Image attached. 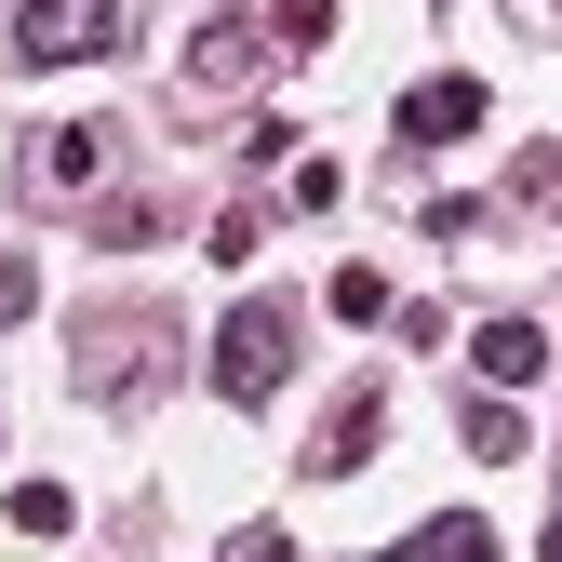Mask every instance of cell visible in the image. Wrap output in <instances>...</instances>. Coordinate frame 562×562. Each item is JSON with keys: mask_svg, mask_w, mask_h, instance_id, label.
I'll return each mask as SVG.
<instances>
[{"mask_svg": "<svg viewBox=\"0 0 562 562\" xmlns=\"http://www.w3.org/2000/svg\"><path fill=\"white\" fill-rule=\"evenodd\" d=\"M281 375H295V308H281V295H241L215 322V389L255 415V402H281Z\"/></svg>", "mask_w": 562, "mask_h": 562, "instance_id": "1", "label": "cell"}, {"mask_svg": "<svg viewBox=\"0 0 562 562\" xmlns=\"http://www.w3.org/2000/svg\"><path fill=\"white\" fill-rule=\"evenodd\" d=\"M134 0H14V67H94L121 54Z\"/></svg>", "mask_w": 562, "mask_h": 562, "instance_id": "2", "label": "cell"}, {"mask_svg": "<svg viewBox=\"0 0 562 562\" xmlns=\"http://www.w3.org/2000/svg\"><path fill=\"white\" fill-rule=\"evenodd\" d=\"M482 108H496V94H482L469 67H442V81H415L389 108V134H402V148H456V134H482Z\"/></svg>", "mask_w": 562, "mask_h": 562, "instance_id": "3", "label": "cell"}, {"mask_svg": "<svg viewBox=\"0 0 562 562\" xmlns=\"http://www.w3.org/2000/svg\"><path fill=\"white\" fill-rule=\"evenodd\" d=\"M108 148H121L108 121H67V134H27V188H41V201H67V188H94V175H108Z\"/></svg>", "mask_w": 562, "mask_h": 562, "instance_id": "4", "label": "cell"}, {"mask_svg": "<svg viewBox=\"0 0 562 562\" xmlns=\"http://www.w3.org/2000/svg\"><path fill=\"white\" fill-rule=\"evenodd\" d=\"M375 442H389V389H348V402H335V429H322V456H308V482H362Z\"/></svg>", "mask_w": 562, "mask_h": 562, "instance_id": "5", "label": "cell"}, {"mask_svg": "<svg viewBox=\"0 0 562 562\" xmlns=\"http://www.w3.org/2000/svg\"><path fill=\"white\" fill-rule=\"evenodd\" d=\"M362 562H496V522H482V509H442V522H415L402 549H362Z\"/></svg>", "mask_w": 562, "mask_h": 562, "instance_id": "6", "label": "cell"}, {"mask_svg": "<svg viewBox=\"0 0 562 562\" xmlns=\"http://www.w3.org/2000/svg\"><path fill=\"white\" fill-rule=\"evenodd\" d=\"M469 362H482V389H536V375H549V335H536V322H482Z\"/></svg>", "mask_w": 562, "mask_h": 562, "instance_id": "7", "label": "cell"}, {"mask_svg": "<svg viewBox=\"0 0 562 562\" xmlns=\"http://www.w3.org/2000/svg\"><path fill=\"white\" fill-rule=\"evenodd\" d=\"M188 67H201V81H241V67H255V14H215L188 41Z\"/></svg>", "mask_w": 562, "mask_h": 562, "instance_id": "8", "label": "cell"}, {"mask_svg": "<svg viewBox=\"0 0 562 562\" xmlns=\"http://www.w3.org/2000/svg\"><path fill=\"white\" fill-rule=\"evenodd\" d=\"M67 522H81V496H67V482H14V536H27V549L67 536Z\"/></svg>", "mask_w": 562, "mask_h": 562, "instance_id": "9", "label": "cell"}, {"mask_svg": "<svg viewBox=\"0 0 562 562\" xmlns=\"http://www.w3.org/2000/svg\"><path fill=\"white\" fill-rule=\"evenodd\" d=\"M322 308H335V322H389V268H362V255H348V268H335V295H322Z\"/></svg>", "mask_w": 562, "mask_h": 562, "instance_id": "10", "label": "cell"}, {"mask_svg": "<svg viewBox=\"0 0 562 562\" xmlns=\"http://www.w3.org/2000/svg\"><path fill=\"white\" fill-rule=\"evenodd\" d=\"M469 456H496V469L522 456V415H509V389H482V402H469Z\"/></svg>", "mask_w": 562, "mask_h": 562, "instance_id": "11", "label": "cell"}, {"mask_svg": "<svg viewBox=\"0 0 562 562\" xmlns=\"http://www.w3.org/2000/svg\"><path fill=\"white\" fill-rule=\"evenodd\" d=\"M27 308H41V268H27V255H0V335H14Z\"/></svg>", "mask_w": 562, "mask_h": 562, "instance_id": "12", "label": "cell"}, {"mask_svg": "<svg viewBox=\"0 0 562 562\" xmlns=\"http://www.w3.org/2000/svg\"><path fill=\"white\" fill-rule=\"evenodd\" d=\"M281 41H295V54H308V41H335V0H281Z\"/></svg>", "mask_w": 562, "mask_h": 562, "instance_id": "13", "label": "cell"}, {"mask_svg": "<svg viewBox=\"0 0 562 562\" xmlns=\"http://www.w3.org/2000/svg\"><path fill=\"white\" fill-rule=\"evenodd\" d=\"M549 562H562V522H549Z\"/></svg>", "mask_w": 562, "mask_h": 562, "instance_id": "14", "label": "cell"}]
</instances>
